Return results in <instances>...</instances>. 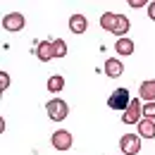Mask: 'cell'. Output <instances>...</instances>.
<instances>
[{
    "label": "cell",
    "instance_id": "1",
    "mask_svg": "<svg viewBox=\"0 0 155 155\" xmlns=\"http://www.w3.org/2000/svg\"><path fill=\"white\" fill-rule=\"evenodd\" d=\"M45 112H48V117H50L53 122H64V119L69 117V105H67L62 98H50V100L45 103Z\"/></svg>",
    "mask_w": 155,
    "mask_h": 155
},
{
    "label": "cell",
    "instance_id": "2",
    "mask_svg": "<svg viewBox=\"0 0 155 155\" xmlns=\"http://www.w3.org/2000/svg\"><path fill=\"white\" fill-rule=\"evenodd\" d=\"M141 146H143V138L138 134H124L119 138V150H122V155H138L141 153Z\"/></svg>",
    "mask_w": 155,
    "mask_h": 155
},
{
    "label": "cell",
    "instance_id": "3",
    "mask_svg": "<svg viewBox=\"0 0 155 155\" xmlns=\"http://www.w3.org/2000/svg\"><path fill=\"white\" fill-rule=\"evenodd\" d=\"M129 103H131V98H129V91L127 88H115L110 98H107V107L110 110H117V112H124L127 107H129Z\"/></svg>",
    "mask_w": 155,
    "mask_h": 155
},
{
    "label": "cell",
    "instance_id": "4",
    "mask_svg": "<svg viewBox=\"0 0 155 155\" xmlns=\"http://www.w3.org/2000/svg\"><path fill=\"white\" fill-rule=\"evenodd\" d=\"M24 26H26V17H24L21 12H7V15L2 17V29L10 31V34H17Z\"/></svg>",
    "mask_w": 155,
    "mask_h": 155
},
{
    "label": "cell",
    "instance_id": "5",
    "mask_svg": "<svg viewBox=\"0 0 155 155\" xmlns=\"http://www.w3.org/2000/svg\"><path fill=\"white\" fill-rule=\"evenodd\" d=\"M50 143H53V148H55V150L64 153V150H69V148H72L74 138H72V134H69L67 129H58V131H53V136H50Z\"/></svg>",
    "mask_w": 155,
    "mask_h": 155
},
{
    "label": "cell",
    "instance_id": "6",
    "mask_svg": "<svg viewBox=\"0 0 155 155\" xmlns=\"http://www.w3.org/2000/svg\"><path fill=\"white\" fill-rule=\"evenodd\" d=\"M138 117H143V105L138 103V98H131L129 107L122 112V122H124V124H138V122H141Z\"/></svg>",
    "mask_w": 155,
    "mask_h": 155
},
{
    "label": "cell",
    "instance_id": "7",
    "mask_svg": "<svg viewBox=\"0 0 155 155\" xmlns=\"http://www.w3.org/2000/svg\"><path fill=\"white\" fill-rule=\"evenodd\" d=\"M34 53H36V58H38L41 62H50V60H55L53 41H38V43H36V48H34Z\"/></svg>",
    "mask_w": 155,
    "mask_h": 155
},
{
    "label": "cell",
    "instance_id": "8",
    "mask_svg": "<svg viewBox=\"0 0 155 155\" xmlns=\"http://www.w3.org/2000/svg\"><path fill=\"white\" fill-rule=\"evenodd\" d=\"M134 50H136V43L129 38V36L115 41V53L119 55V58H129V55H134Z\"/></svg>",
    "mask_w": 155,
    "mask_h": 155
},
{
    "label": "cell",
    "instance_id": "9",
    "mask_svg": "<svg viewBox=\"0 0 155 155\" xmlns=\"http://www.w3.org/2000/svg\"><path fill=\"white\" fill-rule=\"evenodd\" d=\"M105 74L110 79H119L122 74H124V62L122 60H117V58H110V60H105Z\"/></svg>",
    "mask_w": 155,
    "mask_h": 155
},
{
    "label": "cell",
    "instance_id": "10",
    "mask_svg": "<svg viewBox=\"0 0 155 155\" xmlns=\"http://www.w3.org/2000/svg\"><path fill=\"white\" fill-rule=\"evenodd\" d=\"M86 29H88V19H86L81 12H77V15L69 17V31H72V34L81 36V34H86Z\"/></svg>",
    "mask_w": 155,
    "mask_h": 155
},
{
    "label": "cell",
    "instance_id": "11",
    "mask_svg": "<svg viewBox=\"0 0 155 155\" xmlns=\"http://www.w3.org/2000/svg\"><path fill=\"white\" fill-rule=\"evenodd\" d=\"M138 96L143 98L146 103H155V79H146L138 86Z\"/></svg>",
    "mask_w": 155,
    "mask_h": 155
},
{
    "label": "cell",
    "instance_id": "12",
    "mask_svg": "<svg viewBox=\"0 0 155 155\" xmlns=\"http://www.w3.org/2000/svg\"><path fill=\"white\" fill-rule=\"evenodd\" d=\"M129 29H131V21H129V17H124V15H117V21H115V29H112V34H115L117 38H127Z\"/></svg>",
    "mask_w": 155,
    "mask_h": 155
},
{
    "label": "cell",
    "instance_id": "13",
    "mask_svg": "<svg viewBox=\"0 0 155 155\" xmlns=\"http://www.w3.org/2000/svg\"><path fill=\"white\" fill-rule=\"evenodd\" d=\"M138 136L141 138H155V119H141L138 122Z\"/></svg>",
    "mask_w": 155,
    "mask_h": 155
},
{
    "label": "cell",
    "instance_id": "14",
    "mask_svg": "<svg viewBox=\"0 0 155 155\" xmlns=\"http://www.w3.org/2000/svg\"><path fill=\"white\" fill-rule=\"evenodd\" d=\"M45 88H48L50 93H60V91L64 88V77H62V74H53V77L48 79Z\"/></svg>",
    "mask_w": 155,
    "mask_h": 155
},
{
    "label": "cell",
    "instance_id": "15",
    "mask_svg": "<svg viewBox=\"0 0 155 155\" xmlns=\"http://www.w3.org/2000/svg\"><path fill=\"white\" fill-rule=\"evenodd\" d=\"M115 21H117L115 12H103V15H100V26H103L105 31H110V34H112V29H115Z\"/></svg>",
    "mask_w": 155,
    "mask_h": 155
},
{
    "label": "cell",
    "instance_id": "16",
    "mask_svg": "<svg viewBox=\"0 0 155 155\" xmlns=\"http://www.w3.org/2000/svg\"><path fill=\"white\" fill-rule=\"evenodd\" d=\"M53 48H55V58L58 60L67 55V43H64L62 38H53Z\"/></svg>",
    "mask_w": 155,
    "mask_h": 155
},
{
    "label": "cell",
    "instance_id": "17",
    "mask_svg": "<svg viewBox=\"0 0 155 155\" xmlns=\"http://www.w3.org/2000/svg\"><path fill=\"white\" fill-rule=\"evenodd\" d=\"M143 119H155V103H143Z\"/></svg>",
    "mask_w": 155,
    "mask_h": 155
},
{
    "label": "cell",
    "instance_id": "18",
    "mask_svg": "<svg viewBox=\"0 0 155 155\" xmlns=\"http://www.w3.org/2000/svg\"><path fill=\"white\" fill-rule=\"evenodd\" d=\"M129 2V7L131 10H141V7H146L148 10V5H150V0H127Z\"/></svg>",
    "mask_w": 155,
    "mask_h": 155
},
{
    "label": "cell",
    "instance_id": "19",
    "mask_svg": "<svg viewBox=\"0 0 155 155\" xmlns=\"http://www.w3.org/2000/svg\"><path fill=\"white\" fill-rule=\"evenodd\" d=\"M5 88H10V74L2 69V72H0V91L5 93Z\"/></svg>",
    "mask_w": 155,
    "mask_h": 155
},
{
    "label": "cell",
    "instance_id": "20",
    "mask_svg": "<svg viewBox=\"0 0 155 155\" xmlns=\"http://www.w3.org/2000/svg\"><path fill=\"white\" fill-rule=\"evenodd\" d=\"M148 17L150 21H155V0H150V5H148Z\"/></svg>",
    "mask_w": 155,
    "mask_h": 155
}]
</instances>
